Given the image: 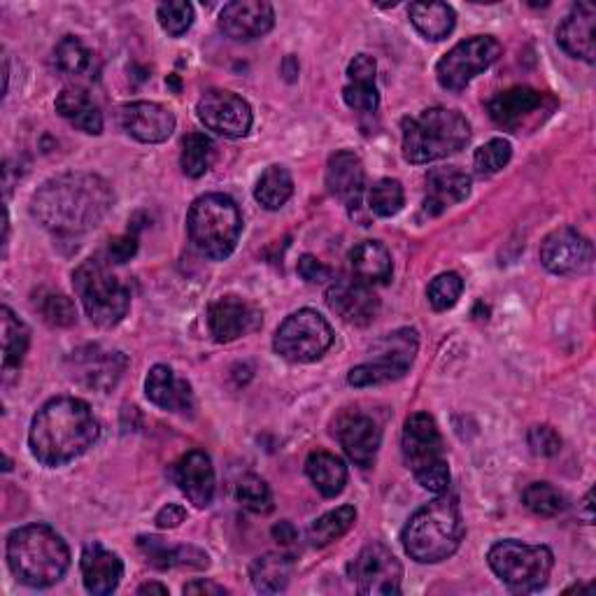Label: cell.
I'll return each mask as SVG.
<instances>
[{"mask_svg": "<svg viewBox=\"0 0 596 596\" xmlns=\"http://www.w3.org/2000/svg\"><path fill=\"white\" fill-rule=\"evenodd\" d=\"M349 578L359 594L394 596L401 594L404 566L385 543H368L349 564Z\"/></svg>", "mask_w": 596, "mask_h": 596, "instance_id": "cell-13", "label": "cell"}, {"mask_svg": "<svg viewBox=\"0 0 596 596\" xmlns=\"http://www.w3.org/2000/svg\"><path fill=\"white\" fill-rule=\"evenodd\" d=\"M404 457L415 480L433 494H446L450 488V467L443 436L429 412H415L404 427Z\"/></svg>", "mask_w": 596, "mask_h": 596, "instance_id": "cell-7", "label": "cell"}, {"mask_svg": "<svg viewBox=\"0 0 596 596\" xmlns=\"http://www.w3.org/2000/svg\"><path fill=\"white\" fill-rule=\"evenodd\" d=\"M215 161V143L206 134H189L182 143L180 166L187 178H203Z\"/></svg>", "mask_w": 596, "mask_h": 596, "instance_id": "cell-39", "label": "cell"}, {"mask_svg": "<svg viewBox=\"0 0 596 596\" xmlns=\"http://www.w3.org/2000/svg\"><path fill=\"white\" fill-rule=\"evenodd\" d=\"M343 98H345L347 107L355 109V113H364V115L375 113V109H378V105H380V94H378V86L375 84L349 82L343 90Z\"/></svg>", "mask_w": 596, "mask_h": 596, "instance_id": "cell-47", "label": "cell"}, {"mask_svg": "<svg viewBox=\"0 0 596 596\" xmlns=\"http://www.w3.org/2000/svg\"><path fill=\"white\" fill-rule=\"evenodd\" d=\"M541 263L555 275H583L592 269L594 248L581 231L562 227L543 238Z\"/></svg>", "mask_w": 596, "mask_h": 596, "instance_id": "cell-16", "label": "cell"}, {"mask_svg": "<svg viewBox=\"0 0 596 596\" xmlns=\"http://www.w3.org/2000/svg\"><path fill=\"white\" fill-rule=\"evenodd\" d=\"M368 206L378 217H394L399 215L406 206V191L399 180H378L368 194Z\"/></svg>", "mask_w": 596, "mask_h": 596, "instance_id": "cell-42", "label": "cell"}, {"mask_svg": "<svg viewBox=\"0 0 596 596\" xmlns=\"http://www.w3.org/2000/svg\"><path fill=\"white\" fill-rule=\"evenodd\" d=\"M149 592H157V594H168V587L161 585V583H147L138 589V594H149Z\"/></svg>", "mask_w": 596, "mask_h": 596, "instance_id": "cell-56", "label": "cell"}, {"mask_svg": "<svg viewBox=\"0 0 596 596\" xmlns=\"http://www.w3.org/2000/svg\"><path fill=\"white\" fill-rule=\"evenodd\" d=\"M334 345V328L317 311L303 307L286 317L273 338L278 355L292 364H311L326 355V349Z\"/></svg>", "mask_w": 596, "mask_h": 596, "instance_id": "cell-11", "label": "cell"}, {"mask_svg": "<svg viewBox=\"0 0 596 596\" xmlns=\"http://www.w3.org/2000/svg\"><path fill=\"white\" fill-rule=\"evenodd\" d=\"M419 349V336L415 328H396L391 334L375 341L370 347L373 362L352 368L347 383L352 387H373L401 380L410 370Z\"/></svg>", "mask_w": 596, "mask_h": 596, "instance_id": "cell-10", "label": "cell"}, {"mask_svg": "<svg viewBox=\"0 0 596 596\" xmlns=\"http://www.w3.org/2000/svg\"><path fill=\"white\" fill-rule=\"evenodd\" d=\"M338 440L345 454L362 469L375 463L378 450L383 446V431L366 415H349L338 427Z\"/></svg>", "mask_w": 596, "mask_h": 596, "instance_id": "cell-25", "label": "cell"}, {"mask_svg": "<svg viewBox=\"0 0 596 596\" xmlns=\"http://www.w3.org/2000/svg\"><path fill=\"white\" fill-rule=\"evenodd\" d=\"M560 48L573 56L587 63L596 59V10L589 3H578L566 14V19L557 29Z\"/></svg>", "mask_w": 596, "mask_h": 596, "instance_id": "cell-21", "label": "cell"}, {"mask_svg": "<svg viewBox=\"0 0 596 596\" xmlns=\"http://www.w3.org/2000/svg\"><path fill=\"white\" fill-rule=\"evenodd\" d=\"M147 399L168 412H191L194 391L187 380H180L175 370L166 364L151 366L145 380Z\"/></svg>", "mask_w": 596, "mask_h": 596, "instance_id": "cell-27", "label": "cell"}, {"mask_svg": "<svg viewBox=\"0 0 596 596\" xmlns=\"http://www.w3.org/2000/svg\"><path fill=\"white\" fill-rule=\"evenodd\" d=\"M80 568L86 592L96 596L113 594L124 578V564L119 555L105 550L101 543L84 545Z\"/></svg>", "mask_w": 596, "mask_h": 596, "instance_id": "cell-23", "label": "cell"}, {"mask_svg": "<svg viewBox=\"0 0 596 596\" xmlns=\"http://www.w3.org/2000/svg\"><path fill=\"white\" fill-rule=\"evenodd\" d=\"M273 536H275V541L278 543H284V545H290V543H294L296 541V536H299V532H296V526L292 524V522H280V524H275L273 526Z\"/></svg>", "mask_w": 596, "mask_h": 596, "instance_id": "cell-54", "label": "cell"}, {"mask_svg": "<svg viewBox=\"0 0 596 596\" xmlns=\"http://www.w3.org/2000/svg\"><path fill=\"white\" fill-rule=\"evenodd\" d=\"M501 56V42L492 35H473L457 45L436 63L438 84L448 92H461Z\"/></svg>", "mask_w": 596, "mask_h": 596, "instance_id": "cell-12", "label": "cell"}, {"mask_svg": "<svg viewBox=\"0 0 596 596\" xmlns=\"http://www.w3.org/2000/svg\"><path fill=\"white\" fill-rule=\"evenodd\" d=\"M461 292H463V280L457 273H440L427 286L429 303L438 313H446L450 311V307H454L457 301L461 299Z\"/></svg>", "mask_w": 596, "mask_h": 596, "instance_id": "cell-45", "label": "cell"}, {"mask_svg": "<svg viewBox=\"0 0 596 596\" xmlns=\"http://www.w3.org/2000/svg\"><path fill=\"white\" fill-rule=\"evenodd\" d=\"M326 305L352 326H368L380 313V299L362 280H336L326 290Z\"/></svg>", "mask_w": 596, "mask_h": 596, "instance_id": "cell-18", "label": "cell"}, {"mask_svg": "<svg viewBox=\"0 0 596 596\" xmlns=\"http://www.w3.org/2000/svg\"><path fill=\"white\" fill-rule=\"evenodd\" d=\"M467 524L454 496H438L412 513L404 526L406 555L419 564H438L459 550Z\"/></svg>", "mask_w": 596, "mask_h": 596, "instance_id": "cell-4", "label": "cell"}, {"mask_svg": "<svg viewBox=\"0 0 596 596\" xmlns=\"http://www.w3.org/2000/svg\"><path fill=\"white\" fill-rule=\"evenodd\" d=\"M543 105V94L532 86H513V90L496 94L488 109L490 117L503 128H520L524 119L532 117Z\"/></svg>", "mask_w": 596, "mask_h": 596, "instance_id": "cell-28", "label": "cell"}, {"mask_svg": "<svg viewBox=\"0 0 596 596\" xmlns=\"http://www.w3.org/2000/svg\"><path fill=\"white\" fill-rule=\"evenodd\" d=\"M292 196H294V180L290 170L278 164L263 170L254 189V198L259 206H263L266 210H280L282 206H286Z\"/></svg>", "mask_w": 596, "mask_h": 596, "instance_id": "cell-35", "label": "cell"}, {"mask_svg": "<svg viewBox=\"0 0 596 596\" xmlns=\"http://www.w3.org/2000/svg\"><path fill=\"white\" fill-rule=\"evenodd\" d=\"M494 576L517 594L539 592L547 585L555 568V555L547 545H526L522 541H499L488 552Z\"/></svg>", "mask_w": 596, "mask_h": 596, "instance_id": "cell-8", "label": "cell"}, {"mask_svg": "<svg viewBox=\"0 0 596 596\" xmlns=\"http://www.w3.org/2000/svg\"><path fill=\"white\" fill-rule=\"evenodd\" d=\"M305 473H307V478L313 480L320 494L326 499H334V496L343 494L345 484H347L345 461L336 454L324 452V450L311 452V457H307V461H305Z\"/></svg>", "mask_w": 596, "mask_h": 596, "instance_id": "cell-33", "label": "cell"}, {"mask_svg": "<svg viewBox=\"0 0 596 596\" xmlns=\"http://www.w3.org/2000/svg\"><path fill=\"white\" fill-rule=\"evenodd\" d=\"M364 182L366 170L355 151L341 149L331 154L326 164V187L338 201H343L347 208H357L362 203Z\"/></svg>", "mask_w": 596, "mask_h": 596, "instance_id": "cell-22", "label": "cell"}, {"mask_svg": "<svg viewBox=\"0 0 596 596\" xmlns=\"http://www.w3.org/2000/svg\"><path fill=\"white\" fill-rule=\"evenodd\" d=\"M73 286L82 301L86 317L96 326H117L128 315L130 294L126 286L109 273L103 261H84L73 273Z\"/></svg>", "mask_w": 596, "mask_h": 596, "instance_id": "cell-9", "label": "cell"}, {"mask_svg": "<svg viewBox=\"0 0 596 596\" xmlns=\"http://www.w3.org/2000/svg\"><path fill=\"white\" fill-rule=\"evenodd\" d=\"M196 113L206 128L224 138H245L254 122L250 103L227 90L206 92L196 105Z\"/></svg>", "mask_w": 596, "mask_h": 596, "instance_id": "cell-15", "label": "cell"}, {"mask_svg": "<svg viewBox=\"0 0 596 596\" xmlns=\"http://www.w3.org/2000/svg\"><path fill=\"white\" fill-rule=\"evenodd\" d=\"M185 517H187V511L182 505L168 503L157 513V526L159 529H175V526H180L185 522Z\"/></svg>", "mask_w": 596, "mask_h": 596, "instance_id": "cell-52", "label": "cell"}, {"mask_svg": "<svg viewBox=\"0 0 596 596\" xmlns=\"http://www.w3.org/2000/svg\"><path fill=\"white\" fill-rule=\"evenodd\" d=\"M185 594H227V589L222 585L217 583H210V581H194V583H187L185 585Z\"/></svg>", "mask_w": 596, "mask_h": 596, "instance_id": "cell-53", "label": "cell"}, {"mask_svg": "<svg viewBox=\"0 0 596 596\" xmlns=\"http://www.w3.org/2000/svg\"><path fill=\"white\" fill-rule=\"evenodd\" d=\"M404 157L410 164H433L461 151L471 140V124L459 109L429 107L417 117H406Z\"/></svg>", "mask_w": 596, "mask_h": 596, "instance_id": "cell-5", "label": "cell"}, {"mask_svg": "<svg viewBox=\"0 0 596 596\" xmlns=\"http://www.w3.org/2000/svg\"><path fill=\"white\" fill-rule=\"evenodd\" d=\"M427 198H425V210L427 215H440L454 203L467 201L471 194V175L467 170H461L459 166H446V168H433L427 172Z\"/></svg>", "mask_w": 596, "mask_h": 596, "instance_id": "cell-24", "label": "cell"}, {"mask_svg": "<svg viewBox=\"0 0 596 596\" xmlns=\"http://www.w3.org/2000/svg\"><path fill=\"white\" fill-rule=\"evenodd\" d=\"M138 240L136 236H117L109 240V259L115 263H126L136 257Z\"/></svg>", "mask_w": 596, "mask_h": 596, "instance_id": "cell-50", "label": "cell"}, {"mask_svg": "<svg viewBox=\"0 0 596 596\" xmlns=\"http://www.w3.org/2000/svg\"><path fill=\"white\" fill-rule=\"evenodd\" d=\"M357 522V508L355 505H341L336 511L324 513L320 520L313 522L311 526V541L317 547H324L328 543H334L343 539L352 526Z\"/></svg>", "mask_w": 596, "mask_h": 596, "instance_id": "cell-38", "label": "cell"}, {"mask_svg": "<svg viewBox=\"0 0 596 596\" xmlns=\"http://www.w3.org/2000/svg\"><path fill=\"white\" fill-rule=\"evenodd\" d=\"M94 52L75 35H65L54 48V65L63 77H84L94 71Z\"/></svg>", "mask_w": 596, "mask_h": 596, "instance_id": "cell-36", "label": "cell"}, {"mask_svg": "<svg viewBox=\"0 0 596 596\" xmlns=\"http://www.w3.org/2000/svg\"><path fill=\"white\" fill-rule=\"evenodd\" d=\"M175 482L182 490V494L196 505V508H208L215 496V469L212 461L206 452L191 450L187 452L178 467L172 471Z\"/></svg>", "mask_w": 596, "mask_h": 596, "instance_id": "cell-26", "label": "cell"}, {"mask_svg": "<svg viewBox=\"0 0 596 596\" xmlns=\"http://www.w3.org/2000/svg\"><path fill=\"white\" fill-rule=\"evenodd\" d=\"M140 550L151 566L157 568H172V566H189V568H208L210 557L203 550L194 545L168 547L159 536H140Z\"/></svg>", "mask_w": 596, "mask_h": 596, "instance_id": "cell-31", "label": "cell"}, {"mask_svg": "<svg viewBox=\"0 0 596 596\" xmlns=\"http://www.w3.org/2000/svg\"><path fill=\"white\" fill-rule=\"evenodd\" d=\"M349 266L366 284H385L391 280V254L380 240H364L349 252Z\"/></svg>", "mask_w": 596, "mask_h": 596, "instance_id": "cell-30", "label": "cell"}, {"mask_svg": "<svg viewBox=\"0 0 596 596\" xmlns=\"http://www.w3.org/2000/svg\"><path fill=\"white\" fill-rule=\"evenodd\" d=\"M282 73L286 77V82H294L299 75V61L294 56H286L282 63Z\"/></svg>", "mask_w": 596, "mask_h": 596, "instance_id": "cell-55", "label": "cell"}, {"mask_svg": "<svg viewBox=\"0 0 596 596\" xmlns=\"http://www.w3.org/2000/svg\"><path fill=\"white\" fill-rule=\"evenodd\" d=\"M113 203V187L101 175L63 172L33 194L31 212L56 236H82L103 222Z\"/></svg>", "mask_w": 596, "mask_h": 596, "instance_id": "cell-1", "label": "cell"}, {"mask_svg": "<svg viewBox=\"0 0 596 596\" xmlns=\"http://www.w3.org/2000/svg\"><path fill=\"white\" fill-rule=\"evenodd\" d=\"M71 380L92 391H113L124 378L128 359L119 349H107L103 345H84L75 349L65 362Z\"/></svg>", "mask_w": 596, "mask_h": 596, "instance_id": "cell-14", "label": "cell"}, {"mask_svg": "<svg viewBox=\"0 0 596 596\" xmlns=\"http://www.w3.org/2000/svg\"><path fill=\"white\" fill-rule=\"evenodd\" d=\"M38 313L50 326H56V328L73 326L77 322V307L73 299H69L65 294H56V292H48L38 299Z\"/></svg>", "mask_w": 596, "mask_h": 596, "instance_id": "cell-44", "label": "cell"}, {"mask_svg": "<svg viewBox=\"0 0 596 596\" xmlns=\"http://www.w3.org/2000/svg\"><path fill=\"white\" fill-rule=\"evenodd\" d=\"M513 159V145L505 138H492L490 143H484L482 147L475 149L473 154V168L480 178H490L503 170Z\"/></svg>", "mask_w": 596, "mask_h": 596, "instance_id": "cell-43", "label": "cell"}, {"mask_svg": "<svg viewBox=\"0 0 596 596\" xmlns=\"http://www.w3.org/2000/svg\"><path fill=\"white\" fill-rule=\"evenodd\" d=\"M529 448L536 457H555L562 452V436L555 427L550 425H536L529 429Z\"/></svg>", "mask_w": 596, "mask_h": 596, "instance_id": "cell-48", "label": "cell"}, {"mask_svg": "<svg viewBox=\"0 0 596 596\" xmlns=\"http://www.w3.org/2000/svg\"><path fill=\"white\" fill-rule=\"evenodd\" d=\"M187 231L194 248L212 261H224L233 254L240 233L242 215L227 194H206L196 198L187 212Z\"/></svg>", "mask_w": 596, "mask_h": 596, "instance_id": "cell-6", "label": "cell"}, {"mask_svg": "<svg viewBox=\"0 0 596 596\" xmlns=\"http://www.w3.org/2000/svg\"><path fill=\"white\" fill-rule=\"evenodd\" d=\"M6 557L12 576L27 587L56 585L71 568V550L48 524L19 526L8 536Z\"/></svg>", "mask_w": 596, "mask_h": 596, "instance_id": "cell-3", "label": "cell"}, {"mask_svg": "<svg viewBox=\"0 0 596 596\" xmlns=\"http://www.w3.org/2000/svg\"><path fill=\"white\" fill-rule=\"evenodd\" d=\"M119 124L138 143L159 145L172 136L175 115L161 103L136 101L119 107Z\"/></svg>", "mask_w": 596, "mask_h": 596, "instance_id": "cell-19", "label": "cell"}, {"mask_svg": "<svg viewBox=\"0 0 596 596\" xmlns=\"http://www.w3.org/2000/svg\"><path fill=\"white\" fill-rule=\"evenodd\" d=\"M412 27L427 40H446L457 24L454 8L448 3H412L408 8Z\"/></svg>", "mask_w": 596, "mask_h": 596, "instance_id": "cell-34", "label": "cell"}, {"mask_svg": "<svg viewBox=\"0 0 596 596\" xmlns=\"http://www.w3.org/2000/svg\"><path fill=\"white\" fill-rule=\"evenodd\" d=\"M375 75H378V63H375V59L368 54H357L347 65L349 82L375 84Z\"/></svg>", "mask_w": 596, "mask_h": 596, "instance_id": "cell-49", "label": "cell"}, {"mask_svg": "<svg viewBox=\"0 0 596 596\" xmlns=\"http://www.w3.org/2000/svg\"><path fill=\"white\" fill-rule=\"evenodd\" d=\"M157 17H159L161 29H164L168 35L180 38V35H185V33L191 29V24H194V6L187 3V0H172V3L159 6Z\"/></svg>", "mask_w": 596, "mask_h": 596, "instance_id": "cell-46", "label": "cell"}, {"mask_svg": "<svg viewBox=\"0 0 596 596\" xmlns=\"http://www.w3.org/2000/svg\"><path fill=\"white\" fill-rule=\"evenodd\" d=\"M524 505L534 515L555 517L566 508V496L550 482H532L522 494Z\"/></svg>", "mask_w": 596, "mask_h": 596, "instance_id": "cell-40", "label": "cell"}, {"mask_svg": "<svg viewBox=\"0 0 596 596\" xmlns=\"http://www.w3.org/2000/svg\"><path fill=\"white\" fill-rule=\"evenodd\" d=\"M261 326V311L240 296H219L208 307V328L217 343H233L240 336L254 334Z\"/></svg>", "mask_w": 596, "mask_h": 596, "instance_id": "cell-17", "label": "cell"}, {"mask_svg": "<svg viewBox=\"0 0 596 596\" xmlns=\"http://www.w3.org/2000/svg\"><path fill=\"white\" fill-rule=\"evenodd\" d=\"M294 576V562L290 555L282 552H266L252 562L250 566V581L257 592L261 594H278L290 587Z\"/></svg>", "mask_w": 596, "mask_h": 596, "instance_id": "cell-32", "label": "cell"}, {"mask_svg": "<svg viewBox=\"0 0 596 596\" xmlns=\"http://www.w3.org/2000/svg\"><path fill=\"white\" fill-rule=\"evenodd\" d=\"M168 84L172 86L175 92H180V82H178V77H168Z\"/></svg>", "mask_w": 596, "mask_h": 596, "instance_id": "cell-57", "label": "cell"}, {"mask_svg": "<svg viewBox=\"0 0 596 596\" xmlns=\"http://www.w3.org/2000/svg\"><path fill=\"white\" fill-rule=\"evenodd\" d=\"M56 113L69 119L75 128H80L82 134L90 136H101L103 134V115L101 109L92 103L90 94L80 86H69L63 90L56 98Z\"/></svg>", "mask_w": 596, "mask_h": 596, "instance_id": "cell-29", "label": "cell"}, {"mask_svg": "<svg viewBox=\"0 0 596 596\" xmlns=\"http://www.w3.org/2000/svg\"><path fill=\"white\" fill-rule=\"evenodd\" d=\"M101 425L92 406L75 396H56L42 406L29 431V446L42 467L59 469L94 448Z\"/></svg>", "mask_w": 596, "mask_h": 596, "instance_id": "cell-2", "label": "cell"}, {"mask_svg": "<svg viewBox=\"0 0 596 596\" xmlns=\"http://www.w3.org/2000/svg\"><path fill=\"white\" fill-rule=\"evenodd\" d=\"M275 24V10L266 0H233L219 12V29L238 42L266 35Z\"/></svg>", "mask_w": 596, "mask_h": 596, "instance_id": "cell-20", "label": "cell"}, {"mask_svg": "<svg viewBox=\"0 0 596 596\" xmlns=\"http://www.w3.org/2000/svg\"><path fill=\"white\" fill-rule=\"evenodd\" d=\"M0 315H3L0 317L3 320V368L6 373H10L14 368H21V362H24L31 345V331L8 305L0 311Z\"/></svg>", "mask_w": 596, "mask_h": 596, "instance_id": "cell-37", "label": "cell"}, {"mask_svg": "<svg viewBox=\"0 0 596 596\" xmlns=\"http://www.w3.org/2000/svg\"><path fill=\"white\" fill-rule=\"evenodd\" d=\"M299 275L305 282H324L331 278V269L324 266V263L313 254H303L299 261Z\"/></svg>", "mask_w": 596, "mask_h": 596, "instance_id": "cell-51", "label": "cell"}, {"mask_svg": "<svg viewBox=\"0 0 596 596\" xmlns=\"http://www.w3.org/2000/svg\"><path fill=\"white\" fill-rule=\"evenodd\" d=\"M236 499L240 501V505H245L248 511L259 515L273 511V492L269 482L254 473H245L236 482Z\"/></svg>", "mask_w": 596, "mask_h": 596, "instance_id": "cell-41", "label": "cell"}]
</instances>
